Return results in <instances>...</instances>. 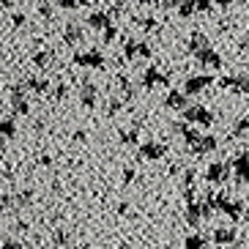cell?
Returning <instances> with one entry per match:
<instances>
[{"label":"cell","instance_id":"cell-1","mask_svg":"<svg viewBox=\"0 0 249 249\" xmlns=\"http://www.w3.org/2000/svg\"><path fill=\"white\" fill-rule=\"evenodd\" d=\"M6 249H19V244H14V241H8V244H6Z\"/></svg>","mask_w":249,"mask_h":249}]
</instances>
